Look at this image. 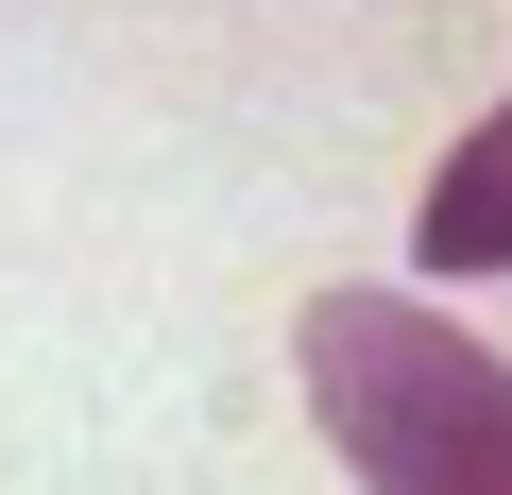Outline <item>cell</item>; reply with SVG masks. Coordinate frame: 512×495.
I'll return each instance as SVG.
<instances>
[{"label":"cell","instance_id":"obj_1","mask_svg":"<svg viewBox=\"0 0 512 495\" xmlns=\"http://www.w3.org/2000/svg\"><path fill=\"white\" fill-rule=\"evenodd\" d=\"M291 376L359 495H512V359L444 291H308Z\"/></svg>","mask_w":512,"mask_h":495},{"label":"cell","instance_id":"obj_2","mask_svg":"<svg viewBox=\"0 0 512 495\" xmlns=\"http://www.w3.org/2000/svg\"><path fill=\"white\" fill-rule=\"evenodd\" d=\"M410 257H427V291L512 274V86H495L478 137H444V171H427V205H410Z\"/></svg>","mask_w":512,"mask_h":495}]
</instances>
